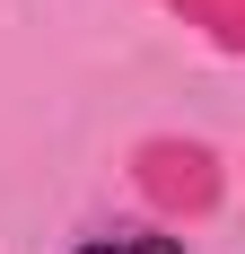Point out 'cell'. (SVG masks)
I'll list each match as a JSON object with an SVG mask.
<instances>
[{
  "mask_svg": "<svg viewBox=\"0 0 245 254\" xmlns=\"http://www.w3.org/2000/svg\"><path fill=\"white\" fill-rule=\"evenodd\" d=\"M79 254H184V246L158 237V228H105V237H88Z\"/></svg>",
  "mask_w": 245,
  "mask_h": 254,
  "instance_id": "cell-1",
  "label": "cell"
}]
</instances>
